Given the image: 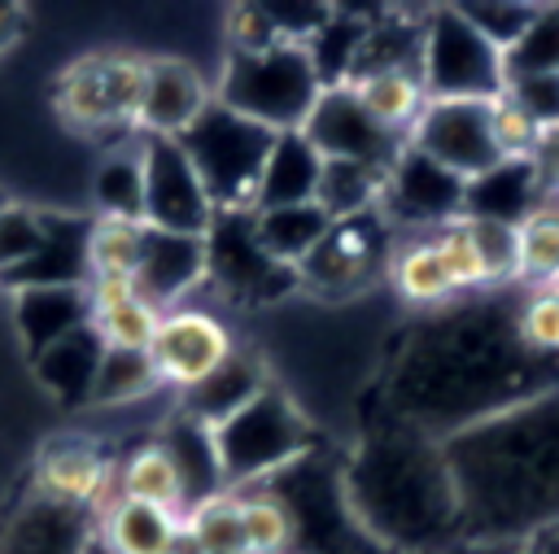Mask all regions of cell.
<instances>
[{
  "label": "cell",
  "instance_id": "37",
  "mask_svg": "<svg viewBox=\"0 0 559 554\" xmlns=\"http://www.w3.org/2000/svg\"><path fill=\"white\" fill-rule=\"evenodd\" d=\"M236 502H240L249 554H293V519L275 493L245 489V493H236Z\"/></svg>",
  "mask_w": 559,
  "mask_h": 554
},
{
  "label": "cell",
  "instance_id": "44",
  "mask_svg": "<svg viewBox=\"0 0 559 554\" xmlns=\"http://www.w3.org/2000/svg\"><path fill=\"white\" fill-rule=\"evenodd\" d=\"M537 135H542V127L502 92L493 100V144H498L502 161H533Z\"/></svg>",
  "mask_w": 559,
  "mask_h": 554
},
{
  "label": "cell",
  "instance_id": "28",
  "mask_svg": "<svg viewBox=\"0 0 559 554\" xmlns=\"http://www.w3.org/2000/svg\"><path fill=\"white\" fill-rule=\"evenodd\" d=\"M114 484H118V497H127V502L162 506V510H175V515H183V510H188L183 480H179V471H175L170 454L162 449V441L131 449V454H127V462L118 467Z\"/></svg>",
  "mask_w": 559,
  "mask_h": 554
},
{
  "label": "cell",
  "instance_id": "27",
  "mask_svg": "<svg viewBox=\"0 0 559 554\" xmlns=\"http://www.w3.org/2000/svg\"><path fill=\"white\" fill-rule=\"evenodd\" d=\"M349 87L362 100V109L380 127H389L397 135H406L411 122L419 118V109L428 105V92H424L419 70H371V74L349 79Z\"/></svg>",
  "mask_w": 559,
  "mask_h": 554
},
{
  "label": "cell",
  "instance_id": "47",
  "mask_svg": "<svg viewBox=\"0 0 559 554\" xmlns=\"http://www.w3.org/2000/svg\"><path fill=\"white\" fill-rule=\"evenodd\" d=\"M524 550H528V554H559V523L546 528V532H537L533 541H524Z\"/></svg>",
  "mask_w": 559,
  "mask_h": 554
},
{
  "label": "cell",
  "instance_id": "11",
  "mask_svg": "<svg viewBox=\"0 0 559 554\" xmlns=\"http://www.w3.org/2000/svg\"><path fill=\"white\" fill-rule=\"evenodd\" d=\"M140 166H144V222L175 236H210L218 209L210 205L179 140L140 135Z\"/></svg>",
  "mask_w": 559,
  "mask_h": 554
},
{
  "label": "cell",
  "instance_id": "38",
  "mask_svg": "<svg viewBox=\"0 0 559 554\" xmlns=\"http://www.w3.org/2000/svg\"><path fill=\"white\" fill-rule=\"evenodd\" d=\"M157 323H162V310H153L144 297L92 310V332L100 336L105 349H140V353H148V345L157 336Z\"/></svg>",
  "mask_w": 559,
  "mask_h": 554
},
{
  "label": "cell",
  "instance_id": "39",
  "mask_svg": "<svg viewBox=\"0 0 559 554\" xmlns=\"http://www.w3.org/2000/svg\"><path fill=\"white\" fill-rule=\"evenodd\" d=\"M428 236H432V244H437V253H441V262H445V270H450V279H454V288H459L463 297H472V292H493L489 270H485V257H480V249H476V236H472V222H467V218H454V222H445V227H437V231H428Z\"/></svg>",
  "mask_w": 559,
  "mask_h": 554
},
{
  "label": "cell",
  "instance_id": "21",
  "mask_svg": "<svg viewBox=\"0 0 559 554\" xmlns=\"http://www.w3.org/2000/svg\"><path fill=\"white\" fill-rule=\"evenodd\" d=\"M13 301H17L13 323H17V336L26 340L31 358H39L61 336L92 323V305H87L83 288H22Z\"/></svg>",
  "mask_w": 559,
  "mask_h": 554
},
{
  "label": "cell",
  "instance_id": "18",
  "mask_svg": "<svg viewBox=\"0 0 559 554\" xmlns=\"http://www.w3.org/2000/svg\"><path fill=\"white\" fill-rule=\"evenodd\" d=\"M109 480H114L109 458L87 436H61L35 462V493L44 502H57V506H70V510L96 506Z\"/></svg>",
  "mask_w": 559,
  "mask_h": 554
},
{
  "label": "cell",
  "instance_id": "9",
  "mask_svg": "<svg viewBox=\"0 0 559 554\" xmlns=\"http://www.w3.org/2000/svg\"><path fill=\"white\" fill-rule=\"evenodd\" d=\"M393 244H397L393 227L380 209L341 218L328 227V236L314 244V253L297 266V284L319 297H354L389 270Z\"/></svg>",
  "mask_w": 559,
  "mask_h": 554
},
{
  "label": "cell",
  "instance_id": "49",
  "mask_svg": "<svg viewBox=\"0 0 559 554\" xmlns=\"http://www.w3.org/2000/svg\"><path fill=\"white\" fill-rule=\"evenodd\" d=\"M175 554H192V545H188V541H179V550H175Z\"/></svg>",
  "mask_w": 559,
  "mask_h": 554
},
{
  "label": "cell",
  "instance_id": "45",
  "mask_svg": "<svg viewBox=\"0 0 559 554\" xmlns=\"http://www.w3.org/2000/svg\"><path fill=\"white\" fill-rule=\"evenodd\" d=\"M507 96H511L537 127H555V122H559V70L507 79Z\"/></svg>",
  "mask_w": 559,
  "mask_h": 554
},
{
  "label": "cell",
  "instance_id": "16",
  "mask_svg": "<svg viewBox=\"0 0 559 554\" xmlns=\"http://www.w3.org/2000/svg\"><path fill=\"white\" fill-rule=\"evenodd\" d=\"M214 100L201 70L183 57H144V100L135 131L140 135H170L179 140Z\"/></svg>",
  "mask_w": 559,
  "mask_h": 554
},
{
  "label": "cell",
  "instance_id": "32",
  "mask_svg": "<svg viewBox=\"0 0 559 554\" xmlns=\"http://www.w3.org/2000/svg\"><path fill=\"white\" fill-rule=\"evenodd\" d=\"M92 201L109 218H140L144 222V166H140V131L105 153L92 179Z\"/></svg>",
  "mask_w": 559,
  "mask_h": 554
},
{
  "label": "cell",
  "instance_id": "5",
  "mask_svg": "<svg viewBox=\"0 0 559 554\" xmlns=\"http://www.w3.org/2000/svg\"><path fill=\"white\" fill-rule=\"evenodd\" d=\"M210 436L218 449V471H223L227 493L271 480L275 471H284L288 462H297L310 449L306 419L280 384H266L240 410L210 423Z\"/></svg>",
  "mask_w": 559,
  "mask_h": 554
},
{
  "label": "cell",
  "instance_id": "2",
  "mask_svg": "<svg viewBox=\"0 0 559 554\" xmlns=\"http://www.w3.org/2000/svg\"><path fill=\"white\" fill-rule=\"evenodd\" d=\"M463 550L524 545L559 523V388L441 441Z\"/></svg>",
  "mask_w": 559,
  "mask_h": 554
},
{
  "label": "cell",
  "instance_id": "40",
  "mask_svg": "<svg viewBox=\"0 0 559 554\" xmlns=\"http://www.w3.org/2000/svg\"><path fill=\"white\" fill-rule=\"evenodd\" d=\"M502 65H507V79L559 70V4H542L533 26L520 35V44L502 52Z\"/></svg>",
  "mask_w": 559,
  "mask_h": 554
},
{
  "label": "cell",
  "instance_id": "19",
  "mask_svg": "<svg viewBox=\"0 0 559 554\" xmlns=\"http://www.w3.org/2000/svg\"><path fill=\"white\" fill-rule=\"evenodd\" d=\"M542 201H546V192H542V179H537L533 161H498L493 170H485L480 179L467 183L463 214L467 218H489V222L515 227Z\"/></svg>",
  "mask_w": 559,
  "mask_h": 554
},
{
  "label": "cell",
  "instance_id": "4",
  "mask_svg": "<svg viewBox=\"0 0 559 554\" xmlns=\"http://www.w3.org/2000/svg\"><path fill=\"white\" fill-rule=\"evenodd\" d=\"M319 92H323V74H319L314 52L306 44L227 48L223 74L214 83L218 105L266 127L271 135L301 131Z\"/></svg>",
  "mask_w": 559,
  "mask_h": 554
},
{
  "label": "cell",
  "instance_id": "6",
  "mask_svg": "<svg viewBox=\"0 0 559 554\" xmlns=\"http://www.w3.org/2000/svg\"><path fill=\"white\" fill-rule=\"evenodd\" d=\"M271 140L275 135L266 127L210 100L205 113L179 135V148L188 153V161L218 214H253Z\"/></svg>",
  "mask_w": 559,
  "mask_h": 554
},
{
  "label": "cell",
  "instance_id": "25",
  "mask_svg": "<svg viewBox=\"0 0 559 554\" xmlns=\"http://www.w3.org/2000/svg\"><path fill=\"white\" fill-rule=\"evenodd\" d=\"M162 449L170 454V462H175V471H179V480H183L188 506H197L201 497L227 493V489H223V471H218V449H214L210 423H201V419L175 410Z\"/></svg>",
  "mask_w": 559,
  "mask_h": 554
},
{
  "label": "cell",
  "instance_id": "48",
  "mask_svg": "<svg viewBox=\"0 0 559 554\" xmlns=\"http://www.w3.org/2000/svg\"><path fill=\"white\" fill-rule=\"evenodd\" d=\"M485 554H528L524 545H502V550H485Z\"/></svg>",
  "mask_w": 559,
  "mask_h": 554
},
{
  "label": "cell",
  "instance_id": "7",
  "mask_svg": "<svg viewBox=\"0 0 559 554\" xmlns=\"http://www.w3.org/2000/svg\"><path fill=\"white\" fill-rule=\"evenodd\" d=\"M419 79L428 100H493L507 92L502 52L459 13V4L424 13Z\"/></svg>",
  "mask_w": 559,
  "mask_h": 554
},
{
  "label": "cell",
  "instance_id": "34",
  "mask_svg": "<svg viewBox=\"0 0 559 554\" xmlns=\"http://www.w3.org/2000/svg\"><path fill=\"white\" fill-rule=\"evenodd\" d=\"M162 388V375L153 366L148 353L140 349H105L96 362V380H92V397L87 406H131L148 393Z\"/></svg>",
  "mask_w": 559,
  "mask_h": 554
},
{
  "label": "cell",
  "instance_id": "3",
  "mask_svg": "<svg viewBox=\"0 0 559 554\" xmlns=\"http://www.w3.org/2000/svg\"><path fill=\"white\" fill-rule=\"evenodd\" d=\"M341 480L358 523L384 554L463 550L459 493L437 436L380 414L341 458Z\"/></svg>",
  "mask_w": 559,
  "mask_h": 554
},
{
  "label": "cell",
  "instance_id": "22",
  "mask_svg": "<svg viewBox=\"0 0 559 554\" xmlns=\"http://www.w3.org/2000/svg\"><path fill=\"white\" fill-rule=\"evenodd\" d=\"M323 157L310 148L301 131H284L271 140L262 183H258V205L253 209H284V205H310L319 188Z\"/></svg>",
  "mask_w": 559,
  "mask_h": 554
},
{
  "label": "cell",
  "instance_id": "29",
  "mask_svg": "<svg viewBox=\"0 0 559 554\" xmlns=\"http://www.w3.org/2000/svg\"><path fill=\"white\" fill-rule=\"evenodd\" d=\"M100 353H105V345H100V336H96L92 323H87V327L61 336L52 349H44V353L35 358V371H39V380H44L61 401H87V397H92V380H96Z\"/></svg>",
  "mask_w": 559,
  "mask_h": 554
},
{
  "label": "cell",
  "instance_id": "35",
  "mask_svg": "<svg viewBox=\"0 0 559 554\" xmlns=\"http://www.w3.org/2000/svg\"><path fill=\"white\" fill-rule=\"evenodd\" d=\"M92 537L79 532V510L57 506V502H35L26 519L13 528L4 554H83Z\"/></svg>",
  "mask_w": 559,
  "mask_h": 554
},
{
  "label": "cell",
  "instance_id": "14",
  "mask_svg": "<svg viewBox=\"0 0 559 554\" xmlns=\"http://www.w3.org/2000/svg\"><path fill=\"white\" fill-rule=\"evenodd\" d=\"M231 353H236V340L223 327V318H214L210 310H192V305L166 310L157 323V336L148 345V358H153L162 384H170L179 393L210 380Z\"/></svg>",
  "mask_w": 559,
  "mask_h": 554
},
{
  "label": "cell",
  "instance_id": "46",
  "mask_svg": "<svg viewBox=\"0 0 559 554\" xmlns=\"http://www.w3.org/2000/svg\"><path fill=\"white\" fill-rule=\"evenodd\" d=\"M533 170H537V179H542L546 201L559 196V122H555V127H542L537 148H533Z\"/></svg>",
  "mask_w": 559,
  "mask_h": 554
},
{
  "label": "cell",
  "instance_id": "15",
  "mask_svg": "<svg viewBox=\"0 0 559 554\" xmlns=\"http://www.w3.org/2000/svg\"><path fill=\"white\" fill-rule=\"evenodd\" d=\"M205 279H214L231 297L262 301L284 288V279L297 284V270L271 262L253 236V214H218L205 236Z\"/></svg>",
  "mask_w": 559,
  "mask_h": 554
},
{
  "label": "cell",
  "instance_id": "41",
  "mask_svg": "<svg viewBox=\"0 0 559 554\" xmlns=\"http://www.w3.org/2000/svg\"><path fill=\"white\" fill-rule=\"evenodd\" d=\"M44 231H48L44 209H31V205H22V201H4V205H0V279H4L9 270L26 266V262L39 253Z\"/></svg>",
  "mask_w": 559,
  "mask_h": 554
},
{
  "label": "cell",
  "instance_id": "1",
  "mask_svg": "<svg viewBox=\"0 0 559 554\" xmlns=\"http://www.w3.org/2000/svg\"><path fill=\"white\" fill-rule=\"evenodd\" d=\"M515 305L493 288L428 310L389 362L384 414L445 441L489 414L555 393L559 358H542L520 340Z\"/></svg>",
  "mask_w": 559,
  "mask_h": 554
},
{
  "label": "cell",
  "instance_id": "10",
  "mask_svg": "<svg viewBox=\"0 0 559 554\" xmlns=\"http://www.w3.org/2000/svg\"><path fill=\"white\" fill-rule=\"evenodd\" d=\"M493 100H428L406 131V148L432 157L467 183L480 179L502 161L493 144Z\"/></svg>",
  "mask_w": 559,
  "mask_h": 554
},
{
  "label": "cell",
  "instance_id": "20",
  "mask_svg": "<svg viewBox=\"0 0 559 554\" xmlns=\"http://www.w3.org/2000/svg\"><path fill=\"white\" fill-rule=\"evenodd\" d=\"M183 541V515L114 497L100 515V545L109 554H175Z\"/></svg>",
  "mask_w": 559,
  "mask_h": 554
},
{
  "label": "cell",
  "instance_id": "43",
  "mask_svg": "<svg viewBox=\"0 0 559 554\" xmlns=\"http://www.w3.org/2000/svg\"><path fill=\"white\" fill-rule=\"evenodd\" d=\"M459 13H463L498 52H507V48H515L520 35L533 26V17L542 13V4H459Z\"/></svg>",
  "mask_w": 559,
  "mask_h": 554
},
{
  "label": "cell",
  "instance_id": "42",
  "mask_svg": "<svg viewBox=\"0 0 559 554\" xmlns=\"http://www.w3.org/2000/svg\"><path fill=\"white\" fill-rule=\"evenodd\" d=\"M515 332L520 340L542 353V358H559V284L555 288H528L515 305Z\"/></svg>",
  "mask_w": 559,
  "mask_h": 554
},
{
  "label": "cell",
  "instance_id": "33",
  "mask_svg": "<svg viewBox=\"0 0 559 554\" xmlns=\"http://www.w3.org/2000/svg\"><path fill=\"white\" fill-rule=\"evenodd\" d=\"M183 541L192 545V554H249L236 493H214V497H201L197 506H188Z\"/></svg>",
  "mask_w": 559,
  "mask_h": 554
},
{
  "label": "cell",
  "instance_id": "24",
  "mask_svg": "<svg viewBox=\"0 0 559 554\" xmlns=\"http://www.w3.org/2000/svg\"><path fill=\"white\" fill-rule=\"evenodd\" d=\"M332 218L310 201V205H284V209H253V236L262 253L288 270H297L314 244L328 236Z\"/></svg>",
  "mask_w": 559,
  "mask_h": 554
},
{
  "label": "cell",
  "instance_id": "36",
  "mask_svg": "<svg viewBox=\"0 0 559 554\" xmlns=\"http://www.w3.org/2000/svg\"><path fill=\"white\" fill-rule=\"evenodd\" d=\"M144 231H148V222H140V218L96 214L87 222V279L92 275H127L131 279L140 266Z\"/></svg>",
  "mask_w": 559,
  "mask_h": 554
},
{
  "label": "cell",
  "instance_id": "17",
  "mask_svg": "<svg viewBox=\"0 0 559 554\" xmlns=\"http://www.w3.org/2000/svg\"><path fill=\"white\" fill-rule=\"evenodd\" d=\"M135 292L153 310H175L201 279H205V236H175V231H144L140 266H135Z\"/></svg>",
  "mask_w": 559,
  "mask_h": 554
},
{
  "label": "cell",
  "instance_id": "26",
  "mask_svg": "<svg viewBox=\"0 0 559 554\" xmlns=\"http://www.w3.org/2000/svg\"><path fill=\"white\" fill-rule=\"evenodd\" d=\"M266 384H271V380H266V371H262L258 358L231 353L210 380H201L197 388L179 393V410L192 414V419H201V423H218V419H227L231 410H240L253 393H262Z\"/></svg>",
  "mask_w": 559,
  "mask_h": 554
},
{
  "label": "cell",
  "instance_id": "13",
  "mask_svg": "<svg viewBox=\"0 0 559 554\" xmlns=\"http://www.w3.org/2000/svg\"><path fill=\"white\" fill-rule=\"evenodd\" d=\"M463 196H467V179L450 174L445 166H437L415 148H402L384 174L380 214L389 218V227H419V236H428L463 218Z\"/></svg>",
  "mask_w": 559,
  "mask_h": 554
},
{
  "label": "cell",
  "instance_id": "50",
  "mask_svg": "<svg viewBox=\"0 0 559 554\" xmlns=\"http://www.w3.org/2000/svg\"><path fill=\"white\" fill-rule=\"evenodd\" d=\"M0 205H4V196H0Z\"/></svg>",
  "mask_w": 559,
  "mask_h": 554
},
{
  "label": "cell",
  "instance_id": "23",
  "mask_svg": "<svg viewBox=\"0 0 559 554\" xmlns=\"http://www.w3.org/2000/svg\"><path fill=\"white\" fill-rule=\"evenodd\" d=\"M384 275H389V284H393V292H397L406 305H415V310H441V305H450V301L463 297V292L454 288V279H450V270H445V262H441L432 236L397 240L393 253H389V270H384Z\"/></svg>",
  "mask_w": 559,
  "mask_h": 554
},
{
  "label": "cell",
  "instance_id": "31",
  "mask_svg": "<svg viewBox=\"0 0 559 554\" xmlns=\"http://www.w3.org/2000/svg\"><path fill=\"white\" fill-rule=\"evenodd\" d=\"M384 174L389 170H376V166H362V161H323L319 188H314V205L332 222L354 218V214H371V209H380Z\"/></svg>",
  "mask_w": 559,
  "mask_h": 554
},
{
  "label": "cell",
  "instance_id": "12",
  "mask_svg": "<svg viewBox=\"0 0 559 554\" xmlns=\"http://www.w3.org/2000/svg\"><path fill=\"white\" fill-rule=\"evenodd\" d=\"M301 135L310 140V148L323 161H362L376 170H389L397 161V153L406 148V135L380 127L362 100L354 96L349 83H328L310 109V118L301 122Z\"/></svg>",
  "mask_w": 559,
  "mask_h": 554
},
{
  "label": "cell",
  "instance_id": "30",
  "mask_svg": "<svg viewBox=\"0 0 559 554\" xmlns=\"http://www.w3.org/2000/svg\"><path fill=\"white\" fill-rule=\"evenodd\" d=\"M559 284V201H542L524 222H515V288Z\"/></svg>",
  "mask_w": 559,
  "mask_h": 554
},
{
  "label": "cell",
  "instance_id": "8",
  "mask_svg": "<svg viewBox=\"0 0 559 554\" xmlns=\"http://www.w3.org/2000/svg\"><path fill=\"white\" fill-rule=\"evenodd\" d=\"M144 100V57L135 52H87L57 79V109L79 131H127L135 135Z\"/></svg>",
  "mask_w": 559,
  "mask_h": 554
}]
</instances>
